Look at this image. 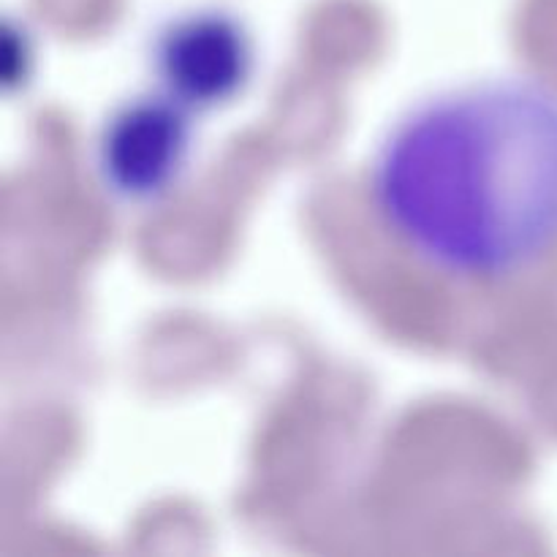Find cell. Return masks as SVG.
I'll return each mask as SVG.
<instances>
[{
    "mask_svg": "<svg viewBox=\"0 0 557 557\" xmlns=\"http://www.w3.org/2000/svg\"><path fill=\"white\" fill-rule=\"evenodd\" d=\"M370 190L424 264L460 277L525 270L557 245V90L498 76L417 103L381 141Z\"/></svg>",
    "mask_w": 557,
    "mask_h": 557,
    "instance_id": "obj_1",
    "label": "cell"
},
{
    "mask_svg": "<svg viewBox=\"0 0 557 557\" xmlns=\"http://www.w3.org/2000/svg\"><path fill=\"white\" fill-rule=\"evenodd\" d=\"M194 150L190 109L169 92L120 103L103 123L96 166L103 188L120 201L147 205L177 185Z\"/></svg>",
    "mask_w": 557,
    "mask_h": 557,
    "instance_id": "obj_2",
    "label": "cell"
},
{
    "mask_svg": "<svg viewBox=\"0 0 557 557\" xmlns=\"http://www.w3.org/2000/svg\"><path fill=\"white\" fill-rule=\"evenodd\" d=\"M253 38L234 14L199 9L177 16L158 33L152 65L161 90L190 112L223 107L253 76Z\"/></svg>",
    "mask_w": 557,
    "mask_h": 557,
    "instance_id": "obj_3",
    "label": "cell"
}]
</instances>
